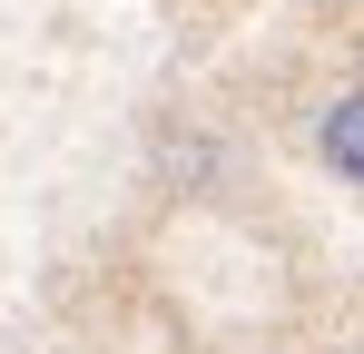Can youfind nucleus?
<instances>
[{"instance_id": "f257e3e1", "label": "nucleus", "mask_w": 364, "mask_h": 354, "mask_svg": "<svg viewBox=\"0 0 364 354\" xmlns=\"http://www.w3.org/2000/svg\"><path fill=\"white\" fill-rule=\"evenodd\" d=\"M315 148H325V168H335V187H364V99L345 89L335 109H325V128H315Z\"/></svg>"}, {"instance_id": "f03ea898", "label": "nucleus", "mask_w": 364, "mask_h": 354, "mask_svg": "<svg viewBox=\"0 0 364 354\" xmlns=\"http://www.w3.org/2000/svg\"><path fill=\"white\" fill-rule=\"evenodd\" d=\"M335 354H355V345H335Z\"/></svg>"}]
</instances>
